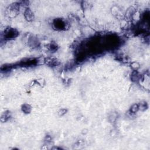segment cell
Masks as SVG:
<instances>
[{"label": "cell", "instance_id": "6da1fadb", "mask_svg": "<svg viewBox=\"0 0 150 150\" xmlns=\"http://www.w3.org/2000/svg\"><path fill=\"white\" fill-rule=\"evenodd\" d=\"M18 34V32L14 29H8L5 33V37L6 39L14 38L17 36Z\"/></svg>", "mask_w": 150, "mask_h": 150}, {"label": "cell", "instance_id": "7a4b0ae2", "mask_svg": "<svg viewBox=\"0 0 150 150\" xmlns=\"http://www.w3.org/2000/svg\"><path fill=\"white\" fill-rule=\"evenodd\" d=\"M65 23L64 22L62 21L60 19H58V20H56L55 22H54V24L56 25V28H57V29H62L65 26Z\"/></svg>", "mask_w": 150, "mask_h": 150}, {"label": "cell", "instance_id": "3957f363", "mask_svg": "<svg viewBox=\"0 0 150 150\" xmlns=\"http://www.w3.org/2000/svg\"><path fill=\"white\" fill-rule=\"evenodd\" d=\"M25 15L26 19L28 21H30L33 18V14L32 12L30 10V9H27L25 13Z\"/></svg>", "mask_w": 150, "mask_h": 150}, {"label": "cell", "instance_id": "277c9868", "mask_svg": "<svg viewBox=\"0 0 150 150\" xmlns=\"http://www.w3.org/2000/svg\"><path fill=\"white\" fill-rule=\"evenodd\" d=\"M22 110L26 113H29L30 111V107L28 104H25V105L23 106Z\"/></svg>", "mask_w": 150, "mask_h": 150}, {"label": "cell", "instance_id": "5b68a950", "mask_svg": "<svg viewBox=\"0 0 150 150\" xmlns=\"http://www.w3.org/2000/svg\"><path fill=\"white\" fill-rule=\"evenodd\" d=\"M138 106L137 104H134V105L133 106L132 108H131V111H132L133 112H136L138 110Z\"/></svg>", "mask_w": 150, "mask_h": 150}]
</instances>
